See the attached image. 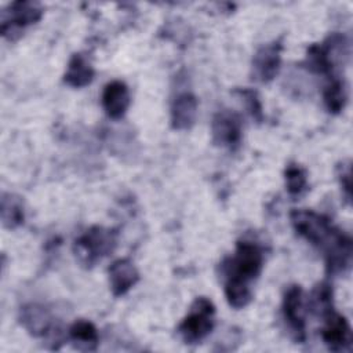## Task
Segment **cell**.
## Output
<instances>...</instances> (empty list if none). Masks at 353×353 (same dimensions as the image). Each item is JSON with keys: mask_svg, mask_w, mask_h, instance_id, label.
I'll list each match as a JSON object with an SVG mask.
<instances>
[{"mask_svg": "<svg viewBox=\"0 0 353 353\" xmlns=\"http://www.w3.org/2000/svg\"><path fill=\"white\" fill-rule=\"evenodd\" d=\"M109 284L114 296L125 295L139 280V273L130 259H117L109 269Z\"/></svg>", "mask_w": 353, "mask_h": 353, "instance_id": "4fadbf2b", "label": "cell"}, {"mask_svg": "<svg viewBox=\"0 0 353 353\" xmlns=\"http://www.w3.org/2000/svg\"><path fill=\"white\" fill-rule=\"evenodd\" d=\"M287 192L291 197H299L307 189L306 172L296 164H290L284 171Z\"/></svg>", "mask_w": 353, "mask_h": 353, "instance_id": "44dd1931", "label": "cell"}, {"mask_svg": "<svg viewBox=\"0 0 353 353\" xmlns=\"http://www.w3.org/2000/svg\"><path fill=\"white\" fill-rule=\"evenodd\" d=\"M234 92L244 101L250 116L256 123H262L263 121V110H262V103L259 101L256 91H254L251 88H239Z\"/></svg>", "mask_w": 353, "mask_h": 353, "instance_id": "7402d4cb", "label": "cell"}, {"mask_svg": "<svg viewBox=\"0 0 353 353\" xmlns=\"http://www.w3.org/2000/svg\"><path fill=\"white\" fill-rule=\"evenodd\" d=\"M349 55V41L347 37L342 33L330 34L324 43L312 44L306 52V65L307 68L320 74H327L331 79V74L335 66L343 62V58Z\"/></svg>", "mask_w": 353, "mask_h": 353, "instance_id": "277c9868", "label": "cell"}, {"mask_svg": "<svg viewBox=\"0 0 353 353\" xmlns=\"http://www.w3.org/2000/svg\"><path fill=\"white\" fill-rule=\"evenodd\" d=\"M225 296L232 307L243 309L251 302L252 291L247 283L239 280H225Z\"/></svg>", "mask_w": 353, "mask_h": 353, "instance_id": "d6986e66", "label": "cell"}, {"mask_svg": "<svg viewBox=\"0 0 353 353\" xmlns=\"http://www.w3.org/2000/svg\"><path fill=\"white\" fill-rule=\"evenodd\" d=\"M241 132V119L236 112L223 109L214 114L211 121V134L215 145L234 150L240 146Z\"/></svg>", "mask_w": 353, "mask_h": 353, "instance_id": "52a82bcc", "label": "cell"}, {"mask_svg": "<svg viewBox=\"0 0 353 353\" xmlns=\"http://www.w3.org/2000/svg\"><path fill=\"white\" fill-rule=\"evenodd\" d=\"M283 316L291 330L292 338L298 343H302L306 339V323L303 317L302 288L299 285H291L285 291L283 298Z\"/></svg>", "mask_w": 353, "mask_h": 353, "instance_id": "30bf717a", "label": "cell"}, {"mask_svg": "<svg viewBox=\"0 0 353 353\" xmlns=\"http://www.w3.org/2000/svg\"><path fill=\"white\" fill-rule=\"evenodd\" d=\"M19 321L22 327L36 338L46 336L52 332V316L47 307L39 303H29L21 307Z\"/></svg>", "mask_w": 353, "mask_h": 353, "instance_id": "8fae6325", "label": "cell"}, {"mask_svg": "<svg viewBox=\"0 0 353 353\" xmlns=\"http://www.w3.org/2000/svg\"><path fill=\"white\" fill-rule=\"evenodd\" d=\"M102 106L108 117L113 120L121 119L130 106V91L124 81L113 80L103 87Z\"/></svg>", "mask_w": 353, "mask_h": 353, "instance_id": "7c38bea8", "label": "cell"}, {"mask_svg": "<svg viewBox=\"0 0 353 353\" xmlns=\"http://www.w3.org/2000/svg\"><path fill=\"white\" fill-rule=\"evenodd\" d=\"M1 223L7 229H17L25 221V211L22 200L11 193H3L0 208Z\"/></svg>", "mask_w": 353, "mask_h": 353, "instance_id": "e0dca14e", "label": "cell"}, {"mask_svg": "<svg viewBox=\"0 0 353 353\" xmlns=\"http://www.w3.org/2000/svg\"><path fill=\"white\" fill-rule=\"evenodd\" d=\"M94 74L91 62L83 54H73L63 74V81L73 88H81L91 84Z\"/></svg>", "mask_w": 353, "mask_h": 353, "instance_id": "9a60e30c", "label": "cell"}, {"mask_svg": "<svg viewBox=\"0 0 353 353\" xmlns=\"http://www.w3.org/2000/svg\"><path fill=\"white\" fill-rule=\"evenodd\" d=\"M339 181L341 186L343 189V193L346 196V200L350 201L352 199V172H350V165H342V171L339 174Z\"/></svg>", "mask_w": 353, "mask_h": 353, "instance_id": "603a6c76", "label": "cell"}, {"mask_svg": "<svg viewBox=\"0 0 353 353\" xmlns=\"http://www.w3.org/2000/svg\"><path fill=\"white\" fill-rule=\"evenodd\" d=\"M69 338L73 346L83 352L97 350L99 335L95 325L88 320H77L69 328Z\"/></svg>", "mask_w": 353, "mask_h": 353, "instance_id": "2e32d148", "label": "cell"}, {"mask_svg": "<svg viewBox=\"0 0 353 353\" xmlns=\"http://www.w3.org/2000/svg\"><path fill=\"white\" fill-rule=\"evenodd\" d=\"M215 306L205 298H197L188 313V316L178 325V334L185 343L193 345L203 341L214 328Z\"/></svg>", "mask_w": 353, "mask_h": 353, "instance_id": "5b68a950", "label": "cell"}, {"mask_svg": "<svg viewBox=\"0 0 353 353\" xmlns=\"http://www.w3.org/2000/svg\"><path fill=\"white\" fill-rule=\"evenodd\" d=\"M310 310L317 314L324 317L327 313L334 310L332 306V288L328 283H320L316 285V288L312 292L310 296Z\"/></svg>", "mask_w": 353, "mask_h": 353, "instance_id": "ffe728a7", "label": "cell"}, {"mask_svg": "<svg viewBox=\"0 0 353 353\" xmlns=\"http://www.w3.org/2000/svg\"><path fill=\"white\" fill-rule=\"evenodd\" d=\"M295 232L323 251L328 274L345 273L352 263V239L335 228L330 218L312 210H292L290 214Z\"/></svg>", "mask_w": 353, "mask_h": 353, "instance_id": "6da1fadb", "label": "cell"}, {"mask_svg": "<svg viewBox=\"0 0 353 353\" xmlns=\"http://www.w3.org/2000/svg\"><path fill=\"white\" fill-rule=\"evenodd\" d=\"M117 244V233L113 229L92 226L74 240L73 252L76 259L85 268L94 266L108 256Z\"/></svg>", "mask_w": 353, "mask_h": 353, "instance_id": "3957f363", "label": "cell"}, {"mask_svg": "<svg viewBox=\"0 0 353 353\" xmlns=\"http://www.w3.org/2000/svg\"><path fill=\"white\" fill-rule=\"evenodd\" d=\"M263 252L256 243L239 241L234 255L222 263L225 280H239L251 284L262 270Z\"/></svg>", "mask_w": 353, "mask_h": 353, "instance_id": "7a4b0ae2", "label": "cell"}, {"mask_svg": "<svg viewBox=\"0 0 353 353\" xmlns=\"http://www.w3.org/2000/svg\"><path fill=\"white\" fill-rule=\"evenodd\" d=\"M43 17V7L36 1H14L8 10L1 11V34L10 40L18 36L21 29L36 23Z\"/></svg>", "mask_w": 353, "mask_h": 353, "instance_id": "8992f818", "label": "cell"}, {"mask_svg": "<svg viewBox=\"0 0 353 353\" xmlns=\"http://www.w3.org/2000/svg\"><path fill=\"white\" fill-rule=\"evenodd\" d=\"M283 44L280 40L263 44L252 58V77L261 83L272 81L281 65Z\"/></svg>", "mask_w": 353, "mask_h": 353, "instance_id": "ba28073f", "label": "cell"}, {"mask_svg": "<svg viewBox=\"0 0 353 353\" xmlns=\"http://www.w3.org/2000/svg\"><path fill=\"white\" fill-rule=\"evenodd\" d=\"M323 99L327 110L332 114H338L343 110L347 101L346 85L341 79L331 77L330 83L323 91Z\"/></svg>", "mask_w": 353, "mask_h": 353, "instance_id": "ac0fdd59", "label": "cell"}, {"mask_svg": "<svg viewBox=\"0 0 353 353\" xmlns=\"http://www.w3.org/2000/svg\"><path fill=\"white\" fill-rule=\"evenodd\" d=\"M323 342L332 352L349 350L352 346V328L345 316L331 310L324 316V327L321 330Z\"/></svg>", "mask_w": 353, "mask_h": 353, "instance_id": "9c48e42d", "label": "cell"}, {"mask_svg": "<svg viewBox=\"0 0 353 353\" xmlns=\"http://www.w3.org/2000/svg\"><path fill=\"white\" fill-rule=\"evenodd\" d=\"M199 102L192 92L178 94L171 103V127L174 130H189L197 119Z\"/></svg>", "mask_w": 353, "mask_h": 353, "instance_id": "5bb4252c", "label": "cell"}]
</instances>
